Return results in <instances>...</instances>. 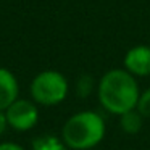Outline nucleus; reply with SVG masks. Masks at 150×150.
I'll return each instance as SVG.
<instances>
[{"instance_id": "obj_1", "label": "nucleus", "mask_w": 150, "mask_h": 150, "mask_svg": "<svg viewBox=\"0 0 150 150\" xmlns=\"http://www.w3.org/2000/svg\"><path fill=\"white\" fill-rule=\"evenodd\" d=\"M97 95L100 105L108 113L121 116L137 107L140 89L136 76L124 68H115L100 78Z\"/></svg>"}, {"instance_id": "obj_2", "label": "nucleus", "mask_w": 150, "mask_h": 150, "mask_svg": "<svg viewBox=\"0 0 150 150\" xmlns=\"http://www.w3.org/2000/svg\"><path fill=\"white\" fill-rule=\"evenodd\" d=\"M107 132L105 120L94 110H82L66 120L62 137L71 150H91L103 140Z\"/></svg>"}, {"instance_id": "obj_3", "label": "nucleus", "mask_w": 150, "mask_h": 150, "mask_svg": "<svg viewBox=\"0 0 150 150\" xmlns=\"http://www.w3.org/2000/svg\"><path fill=\"white\" fill-rule=\"evenodd\" d=\"M69 92V84L65 74L55 69H45L34 76L29 86L31 98L42 107H57Z\"/></svg>"}, {"instance_id": "obj_4", "label": "nucleus", "mask_w": 150, "mask_h": 150, "mask_svg": "<svg viewBox=\"0 0 150 150\" xmlns=\"http://www.w3.org/2000/svg\"><path fill=\"white\" fill-rule=\"evenodd\" d=\"M8 126L18 132H26L33 129L39 121V108L34 100L16 98L10 107L5 110Z\"/></svg>"}, {"instance_id": "obj_5", "label": "nucleus", "mask_w": 150, "mask_h": 150, "mask_svg": "<svg viewBox=\"0 0 150 150\" xmlns=\"http://www.w3.org/2000/svg\"><path fill=\"white\" fill-rule=\"evenodd\" d=\"M124 69L136 78L150 76V47L149 45H134L126 52L123 60Z\"/></svg>"}, {"instance_id": "obj_6", "label": "nucleus", "mask_w": 150, "mask_h": 150, "mask_svg": "<svg viewBox=\"0 0 150 150\" xmlns=\"http://www.w3.org/2000/svg\"><path fill=\"white\" fill-rule=\"evenodd\" d=\"M16 98H20V84L10 69L0 66V110H7Z\"/></svg>"}, {"instance_id": "obj_7", "label": "nucleus", "mask_w": 150, "mask_h": 150, "mask_svg": "<svg viewBox=\"0 0 150 150\" xmlns=\"http://www.w3.org/2000/svg\"><path fill=\"white\" fill-rule=\"evenodd\" d=\"M144 120L145 118L134 108V110H129L120 116V127L126 134H137L140 132L144 126Z\"/></svg>"}, {"instance_id": "obj_8", "label": "nucleus", "mask_w": 150, "mask_h": 150, "mask_svg": "<svg viewBox=\"0 0 150 150\" xmlns=\"http://www.w3.org/2000/svg\"><path fill=\"white\" fill-rule=\"evenodd\" d=\"M92 91H94V79H92V76H89V74L81 76L78 79V82H76V92H78V95L79 97H87Z\"/></svg>"}, {"instance_id": "obj_9", "label": "nucleus", "mask_w": 150, "mask_h": 150, "mask_svg": "<svg viewBox=\"0 0 150 150\" xmlns=\"http://www.w3.org/2000/svg\"><path fill=\"white\" fill-rule=\"evenodd\" d=\"M136 110L139 111L144 118H150V87L145 89L144 92H140Z\"/></svg>"}, {"instance_id": "obj_10", "label": "nucleus", "mask_w": 150, "mask_h": 150, "mask_svg": "<svg viewBox=\"0 0 150 150\" xmlns=\"http://www.w3.org/2000/svg\"><path fill=\"white\" fill-rule=\"evenodd\" d=\"M0 150H24L16 142H0Z\"/></svg>"}, {"instance_id": "obj_11", "label": "nucleus", "mask_w": 150, "mask_h": 150, "mask_svg": "<svg viewBox=\"0 0 150 150\" xmlns=\"http://www.w3.org/2000/svg\"><path fill=\"white\" fill-rule=\"evenodd\" d=\"M8 121H7V115H5L4 110H0V136L5 134V131L8 129Z\"/></svg>"}]
</instances>
